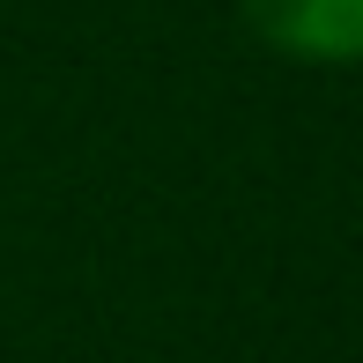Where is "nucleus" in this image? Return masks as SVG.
<instances>
[{"instance_id": "1", "label": "nucleus", "mask_w": 363, "mask_h": 363, "mask_svg": "<svg viewBox=\"0 0 363 363\" xmlns=\"http://www.w3.org/2000/svg\"><path fill=\"white\" fill-rule=\"evenodd\" d=\"M245 23L304 67H356L363 60V0H238Z\"/></svg>"}]
</instances>
